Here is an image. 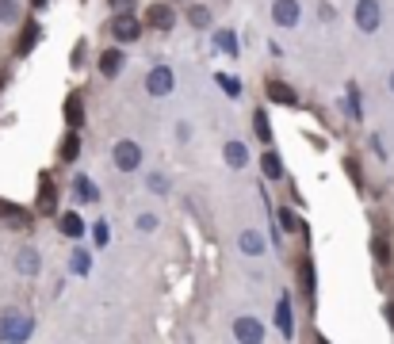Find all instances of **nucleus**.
I'll list each match as a JSON object with an SVG mask.
<instances>
[{
  "label": "nucleus",
  "instance_id": "obj_11",
  "mask_svg": "<svg viewBox=\"0 0 394 344\" xmlns=\"http://www.w3.org/2000/svg\"><path fill=\"white\" fill-rule=\"evenodd\" d=\"M16 272H20V275H39L42 272V256L35 253L31 245L20 249V253H16Z\"/></svg>",
  "mask_w": 394,
  "mask_h": 344
},
{
  "label": "nucleus",
  "instance_id": "obj_40",
  "mask_svg": "<svg viewBox=\"0 0 394 344\" xmlns=\"http://www.w3.org/2000/svg\"><path fill=\"white\" fill-rule=\"evenodd\" d=\"M31 4H35V8H42V4H46V0H31Z\"/></svg>",
  "mask_w": 394,
  "mask_h": 344
},
{
  "label": "nucleus",
  "instance_id": "obj_23",
  "mask_svg": "<svg viewBox=\"0 0 394 344\" xmlns=\"http://www.w3.org/2000/svg\"><path fill=\"white\" fill-rule=\"evenodd\" d=\"M253 130H257L260 142H272V123H268V111H253Z\"/></svg>",
  "mask_w": 394,
  "mask_h": 344
},
{
  "label": "nucleus",
  "instance_id": "obj_41",
  "mask_svg": "<svg viewBox=\"0 0 394 344\" xmlns=\"http://www.w3.org/2000/svg\"><path fill=\"white\" fill-rule=\"evenodd\" d=\"M387 85H390V92H394V73H390V81H387Z\"/></svg>",
  "mask_w": 394,
  "mask_h": 344
},
{
  "label": "nucleus",
  "instance_id": "obj_8",
  "mask_svg": "<svg viewBox=\"0 0 394 344\" xmlns=\"http://www.w3.org/2000/svg\"><path fill=\"white\" fill-rule=\"evenodd\" d=\"M265 92H268V100L272 104H284V107H295L299 104V92L284 85V81H265Z\"/></svg>",
  "mask_w": 394,
  "mask_h": 344
},
{
  "label": "nucleus",
  "instance_id": "obj_9",
  "mask_svg": "<svg viewBox=\"0 0 394 344\" xmlns=\"http://www.w3.org/2000/svg\"><path fill=\"white\" fill-rule=\"evenodd\" d=\"M146 23L153 27V31H168V27L176 23V12L168 4H149L146 8Z\"/></svg>",
  "mask_w": 394,
  "mask_h": 344
},
{
  "label": "nucleus",
  "instance_id": "obj_12",
  "mask_svg": "<svg viewBox=\"0 0 394 344\" xmlns=\"http://www.w3.org/2000/svg\"><path fill=\"white\" fill-rule=\"evenodd\" d=\"M65 123H69V130L84 126V96L81 92H69V100H65Z\"/></svg>",
  "mask_w": 394,
  "mask_h": 344
},
{
  "label": "nucleus",
  "instance_id": "obj_19",
  "mask_svg": "<svg viewBox=\"0 0 394 344\" xmlns=\"http://www.w3.org/2000/svg\"><path fill=\"white\" fill-rule=\"evenodd\" d=\"M260 169H265L268 180H284V161H279L276 150H265V157H260Z\"/></svg>",
  "mask_w": 394,
  "mask_h": 344
},
{
  "label": "nucleus",
  "instance_id": "obj_16",
  "mask_svg": "<svg viewBox=\"0 0 394 344\" xmlns=\"http://www.w3.org/2000/svg\"><path fill=\"white\" fill-rule=\"evenodd\" d=\"M222 157H226L230 169H245V165H249V150H245V142H238V138H233V142H226Z\"/></svg>",
  "mask_w": 394,
  "mask_h": 344
},
{
  "label": "nucleus",
  "instance_id": "obj_22",
  "mask_svg": "<svg viewBox=\"0 0 394 344\" xmlns=\"http://www.w3.org/2000/svg\"><path fill=\"white\" fill-rule=\"evenodd\" d=\"M77 157H81V138H77V130H69L62 138V161H77Z\"/></svg>",
  "mask_w": 394,
  "mask_h": 344
},
{
  "label": "nucleus",
  "instance_id": "obj_15",
  "mask_svg": "<svg viewBox=\"0 0 394 344\" xmlns=\"http://www.w3.org/2000/svg\"><path fill=\"white\" fill-rule=\"evenodd\" d=\"M276 329L284 333V337H295V318H291V299L287 295L276 302Z\"/></svg>",
  "mask_w": 394,
  "mask_h": 344
},
{
  "label": "nucleus",
  "instance_id": "obj_27",
  "mask_svg": "<svg viewBox=\"0 0 394 344\" xmlns=\"http://www.w3.org/2000/svg\"><path fill=\"white\" fill-rule=\"evenodd\" d=\"M88 268H92V256L84 253V249H77V253H73V260H69V272H73V275H88Z\"/></svg>",
  "mask_w": 394,
  "mask_h": 344
},
{
  "label": "nucleus",
  "instance_id": "obj_30",
  "mask_svg": "<svg viewBox=\"0 0 394 344\" xmlns=\"http://www.w3.org/2000/svg\"><path fill=\"white\" fill-rule=\"evenodd\" d=\"M146 184H149V191H157V195H165V191H168V176H165V172H149V176H146Z\"/></svg>",
  "mask_w": 394,
  "mask_h": 344
},
{
  "label": "nucleus",
  "instance_id": "obj_31",
  "mask_svg": "<svg viewBox=\"0 0 394 344\" xmlns=\"http://www.w3.org/2000/svg\"><path fill=\"white\" fill-rule=\"evenodd\" d=\"M187 23H192V27H207V23H211V12H207V8L195 4L192 12H187Z\"/></svg>",
  "mask_w": 394,
  "mask_h": 344
},
{
  "label": "nucleus",
  "instance_id": "obj_2",
  "mask_svg": "<svg viewBox=\"0 0 394 344\" xmlns=\"http://www.w3.org/2000/svg\"><path fill=\"white\" fill-rule=\"evenodd\" d=\"M111 157H115V169L119 172H138V165H142V146L130 142V138H123V142H115Z\"/></svg>",
  "mask_w": 394,
  "mask_h": 344
},
{
  "label": "nucleus",
  "instance_id": "obj_29",
  "mask_svg": "<svg viewBox=\"0 0 394 344\" xmlns=\"http://www.w3.org/2000/svg\"><path fill=\"white\" fill-rule=\"evenodd\" d=\"M219 85H222V92H226V96H241V81L230 77V73H219Z\"/></svg>",
  "mask_w": 394,
  "mask_h": 344
},
{
  "label": "nucleus",
  "instance_id": "obj_10",
  "mask_svg": "<svg viewBox=\"0 0 394 344\" xmlns=\"http://www.w3.org/2000/svg\"><path fill=\"white\" fill-rule=\"evenodd\" d=\"M54 203H58V188H54V176L42 172L39 176V210L42 215H54Z\"/></svg>",
  "mask_w": 394,
  "mask_h": 344
},
{
  "label": "nucleus",
  "instance_id": "obj_3",
  "mask_svg": "<svg viewBox=\"0 0 394 344\" xmlns=\"http://www.w3.org/2000/svg\"><path fill=\"white\" fill-rule=\"evenodd\" d=\"M356 27H360L364 35H371V31H379V23H383V4L379 0H356Z\"/></svg>",
  "mask_w": 394,
  "mask_h": 344
},
{
  "label": "nucleus",
  "instance_id": "obj_26",
  "mask_svg": "<svg viewBox=\"0 0 394 344\" xmlns=\"http://www.w3.org/2000/svg\"><path fill=\"white\" fill-rule=\"evenodd\" d=\"M0 218H8V222H20V226H27V222H31V215H27V210L12 207V203H4V199H0Z\"/></svg>",
  "mask_w": 394,
  "mask_h": 344
},
{
  "label": "nucleus",
  "instance_id": "obj_33",
  "mask_svg": "<svg viewBox=\"0 0 394 344\" xmlns=\"http://www.w3.org/2000/svg\"><path fill=\"white\" fill-rule=\"evenodd\" d=\"M349 115L352 119L364 115V111H360V88H356V85H349Z\"/></svg>",
  "mask_w": 394,
  "mask_h": 344
},
{
  "label": "nucleus",
  "instance_id": "obj_4",
  "mask_svg": "<svg viewBox=\"0 0 394 344\" xmlns=\"http://www.w3.org/2000/svg\"><path fill=\"white\" fill-rule=\"evenodd\" d=\"M233 340L238 344H265V321L260 318H238L233 321Z\"/></svg>",
  "mask_w": 394,
  "mask_h": 344
},
{
  "label": "nucleus",
  "instance_id": "obj_20",
  "mask_svg": "<svg viewBox=\"0 0 394 344\" xmlns=\"http://www.w3.org/2000/svg\"><path fill=\"white\" fill-rule=\"evenodd\" d=\"M35 42H39V23L27 20L23 35H20V42H16V50H20V54H31V50H35Z\"/></svg>",
  "mask_w": 394,
  "mask_h": 344
},
{
  "label": "nucleus",
  "instance_id": "obj_39",
  "mask_svg": "<svg viewBox=\"0 0 394 344\" xmlns=\"http://www.w3.org/2000/svg\"><path fill=\"white\" fill-rule=\"evenodd\" d=\"M115 4H119V8H123V4H130V0H111V8H115Z\"/></svg>",
  "mask_w": 394,
  "mask_h": 344
},
{
  "label": "nucleus",
  "instance_id": "obj_1",
  "mask_svg": "<svg viewBox=\"0 0 394 344\" xmlns=\"http://www.w3.org/2000/svg\"><path fill=\"white\" fill-rule=\"evenodd\" d=\"M31 333H35V321L27 318V314L8 310L4 318H0V340L4 344H23V340H31Z\"/></svg>",
  "mask_w": 394,
  "mask_h": 344
},
{
  "label": "nucleus",
  "instance_id": "obj_24",
  "mask_svg": "<svg viewBox=\"0 0 394 344\" xmlns=\"http://www.w3.org/2000/svg\"><path fill=\"white\" fill-rule=\"evenodd\" d=\"M73 191H77V199H84V203H96V184H92L88 176H77V180H73Z\"/></svg>",
  "mask_w": 394,
  "mask_h": 344
},
{
  "label": "nucleus",
  "instance_id": "obj_32",
  "mask_svg": "<svg viewBox=\"0 0 394 344\" xmlns=\"http://www.w3.org/2000/svg\"><path fill=\"white\" fill-rule=\"evenodd\" d=\"M344 172L352 176V184L364 191V172H360V165H356V157H344Z\"/></svg>",
  "mask_w": 394,
  "mask_h": 344
},
{
  "label": "nucleus",
  "instance_id": "obj_36",
  "mask_svg": "<svg viewBox=\"0 0 394 344\" xmlns=\"http://www.w3.org/2000/svg\"><path fill=\"white\" fill-rule=\"evenodd\" d=\"M92 237H96V245H108V222H96V226H92Z\"/></svg>",
  "mask_w": 394,
  "mask_h": 344
},
{
  "label": "nucleus",
  "instance_id": "obj_34",
  "mask_svg": "<svg viewBox=\"0 0 394 344\" xmlns=\"http://www.w3.org/2000/svg\"><path fill=\"white\" fill-rule=\"evenodd\" d=\"M279 226H284L287 234H295V230H299V218H295V210H279Z\"/></svg>",
  "mask_w": 394,
  "mask_h": 344
},
{
  "label": "nucleus",
  "instance_id": "obj_13",
  "mask_svg": "<svg viewBox=\"0 0 394 344\" xmlns=\"http://www.w3.org/2000/svg\"><path fill=\"white\" fill-rule=\"evenodd\" d=\"M299 280H303V299L306 302H314L318 299V287H314V260L311 256H303V260H299Z\"/></svg>",
  "mask_w": 394,
  "mask_h": 344
},
{
  "label": "nucleus",
  "instance_id": "obj_42",
  "mask_svg": "<svg viewBox=\"0 0 394 344\" xmlns=\"http://www.w3.org/2000/svg\"><path fill=\"white\" fill-rule=\"evenodd\" d=\"M318 344H330V340H325V337H318Z\"/></svg>",
  "mask_w": 394,
  "mask_h": 344
},
{
  "label": "nucleus",
  "instance_id": "obj_37",
  "mask_svg": "<svg viewBox=\"0 0 394 344\" xmlns=\"http://www.w3.org/2000/svg\"><path fill=\"white\" fill-rule=\"evenodd\" d=\"M318 16H322V23H333L337 20V8L333 4H318Z\"/></svg>",
  "mask_w": 394,
  "mask_h": 344
},
{
  "label": "nucleus",
  "instance_id": "obj_25",
  "mask_svg": "<svg viewBox=\"0 0 394 344\" xmlns=\"http://www.w3.org/2000/svg\"><path fill=\"white\" fill-rule=\"evenodd\" d=\"M20 0H0V23H20Z\"/></svg>",
  "mask_w": 394,
  "mask_h": 344
},
{
  "label": "nucleus",
  "instance_id": "obj_6",
  "mask_svg": "<svg viewBox=\"0 0 394 344\" xmlns=\"http://www.w3.org/2000/svg\"><path fill=\"white\" fill-rule=\"evenodd\" d=\"M299 20H303V4L299 0H276L272 4V23L276 27H299Z\"/></svg>",
  "mask_w": 394,
  "mask_h": 344
},
{
  "label": "nucleus",
  "instance_id": "obj_7",
  "mask_svg": "<svg viewBox=\"0 0 394 344\" xmlns=\"http://www.w3.org/2000/svg\"><path fill=\"white\" fill-rule=\"evenodd\" d=\"M111 35H115V42H134L138 35H142V20L130 12H119L115 23H111Z\"/></svg>",
  "mask_w": 394,
  "mask_h": 344
},
{
  "label": "nucleus",
  "instance_id": "obj_17",
  "mask_svg": "<svg viewBox=\"0 0 394 344\" xmlns=\"http://www.w3.org/2000/svg\"><path fill=\"white\" fill-rule=\"evenodd\" d=\"M123 61H127V58H123V50H115V46H111V50L100 54V73H104V77L111 81L119 69H123Z\"/></svg>",
  "mask_w": 394,
  "mask_h": 344
},
{
  "label": "nucleus",
  "instance_id": "obj_18",
  "mask_svg": "<svg viewBox=\"0 0 394 344\" xmlns=\"http://www.w3.org/2000/svg\"><path fill=\"white\" fill-rule=\"evenodd\" d=\"M238 249L245 256H260V253H265V237H260L257 230H245V234L238 237Z\"/></svg>",
  "mask_w": 394,
  "mask_h": 344
},
{
  "label": "nucleus",
  "instance_id": "obj_28",
  "mask_svg": "<svg viewBox=\"0 0 394 344\" xmlns=\"http://www.w3.org/2000/svg\"><path fill=\"white\" fill-rule=\"evenodd\" d=\"M371 256L379 260L383 268L390 264V245H387V237H375V241H371Z\"/></svg>",
  "mask_w": 394,
  "mask_h": 344
},
{
  "label": "nucleus",
  "instance_id": "obj_38",
  "mask_svg": "<svg viewBox=\"0 0 394 344\" xmlns=\"http://www.w3.org/2000/svg\"><path fill=\"white\" fill-rule=\"evenodd\" d=\"M383 318H387V325L394 329V302H387V306H383Z\"/></svg>",
  "mask_w": 394,
  "mask_h": 344
},
{
  "label": "nucleus",
  "instance_id": "obj_35",
  "mask_svg": "<svg viewBox=\"0 0 394 344\" xmlns=\"http://www.w3.org/2000/svg\"><path fill=\"white\" fill-rule=\"evenodd\" d=\"M134 226H138V234H153V230H157V218L153 215H138Z\"/></svg>",
  "mask_w": 394,
  "mask_h": 344
},
{
  "label": "nucleus",
  "instance_id": "obj_5",
  "mask_svg": "<svg viewBox=\"0 0 394 344\" xmlns=\"http://www.w3.org/2000/svg\"><path fill=\"white\" fill-rule=\"evenodd\" d=\"M176 88V77L168 65H153V69L146 73V92L149 96H168V92Z\"/></svg>",
  "mask_w": 394,
  "mask_h": 344
},
{
  "label": "nucleus",
  "instance_id": "obj_21",
  "mask_svg": "<svg viewBox=\"0 0 394 344\" xmlns=\"http://www.w3.org/2000/svg\"><path fill=\"white\" fill-rule=\"evenodd\" d=\"M214 42H219V50L230 54V58H238V54H241V42H238V35H233V31H219V35H214Z\"/></svg>",
  "mask_w": 394,
  "mask_h": 344
},
{
  "label": "nucleus",
  "instance_id": "obj_14",
  "mask_svg": "<svg viewBox=\"0 0 394 344\" xmlns=\"http://www.w3.org/2000/svg\"><path fill=\"white\" fill-rule=\"evenodd\" d=\"M58 230H62L69 241H77V237H84V218L77 215V210H65V215L58 218Z\"/></svg>",
  "mask_w": 394,
  "mask_h": 344
}]
</instances>
